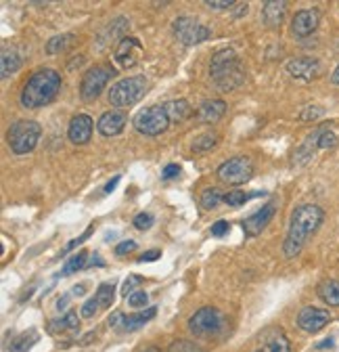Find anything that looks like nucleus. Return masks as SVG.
Here are the masks:
<instances>
[{
  "instance_id": "32",
  "label": "nucleus",
  "mask_w": 339,
  "mask_h": 352,
  "mask_svg": "<svg viewBox=\"0 0 339 352\" xmlns=\"http://www.w3.org/2000/svg\"><path fill=\"white\" fill-rule=\"evenodd\" d=\"M36 342H38V333H36L34 329H30V333L25 331V333L17 336V338L11 342L9 350H11V352H25V350L32 348V344H36Z\"/></svg>"
},
{
  "instance_id": "15",
  "label": "nucleus",
  "mask_w": 339,
  "mask_h": 352,
  "mask_svg": "<svg viewBox=\"0 0 339 352\" xmlns=\"http://www.w3.org/2000/svg\"><path fill=\"white\" fill-rule=\"evenodd\" d=\"M320 23V11L318 9H302L291 19V32L298 38H306L316 32Z\"/></svg>"
},
{
  "instance_id": "23",
  "label": "nucleus",
  "mask_w": 339,
  "mask_h": 352,
  "mask_svg": "<svg viewBox=\"0 0 339 352\" xmlns=\"http://www.w3.org/2000/svg\"><path fill=\"white\" fill-rule=\"evenodd\" d=\"M128 19L126 17H115L107 28H105V32H101V36H99V47L103 49L105 47V42L107 40H113V38H119V40H124L126 36H124V32L128 30Z\"/></svg>"
},
{
  "instance_id": "33",
  "label": "nucleus",
  "mask_w": 339,
  "mask_h": 352,
  "mask_svg": "<svg viewBox=\"0 0 339 352\" xmlns=\"http://www.w3.org/2000/svg\"><path fill=\"white\" fill-rule=\"evenodd\" d=\"M95 298H97L101 308H109L113 304V300H115V287L111 283H101L97 294H95Z\"/></svg>"
},
{
  "instance_id": "26",
  "label": "nucleus",
  "mask_w": 339,
  "mask_h": 352,
  "mask_svg": "<svg viewBox=\"0 0 339 352\" xmlns=\"http://www.w3.org/2000/svg\"><path fill=\"white\" fill-rule=\"evenodd\" d=\"M318 298L329 306H339V281L327 279L318 285Z\"/></svg>"
},
{
  "instance_id": "44",
  "label": "nucleus",
  "mask_w": 339,
  "mask_h": 352,
  "mask_svg": "<svg viewBox=\"0 0 339 352\" xmlns=\"http://www.w3.org/2000/svg\"><path fill=\"white\" fill-rule=\"evenodd\" d=\"M205 7L209 9H231L235 7L233 0H205Z\"/></svg>"
},
{
  "instance_id": "45",
  "label": "nucleus",
  "mask_w": 339,
  "mask_h": 352,
  "mask_svg": "<svg viewBox=\"0 0 339 352\" xmlns=\"http://www.w3.org/2000/svg\"><path fill=\"white\" fill-rule=\"evenodd\" d=\"M159 256H161V252H159V250H149V252L141 254L139 262H153V260H157Z\"/></svg>"
},
{
  "instance_id": "10",
  "label": "nucleus",
  "mask_w": 339,
  "mask_h": 352,
  "mask_svg": "<svg viewBox=\"0 0 339 352\" xmlns=\"http://www.w3.org/2000/svg\"><path fill=\"white\" fill-rule=\"evenodd\" d=\"M172 32L178 38V42L185 44V47H195V44H201V42H205L211 36V30L209 28H205L203 23H199L195 17H187V15L174 19Z\"/></svg>"
},
{
  "instance_id": "36",
  "label": "nucleus",
  "mask_w": 339,
  "mask_h": 352,
  "mask_svg": "<svg viewBox=\"0 0 339 352\" xmlns=\"http://www.w3.org/2000/svg\"><path fill=\"white\" fill-rule=\"evenodd\" d=\"M126 300H128V304H130L132 308H145L147 302H149V294L143 292V289H137L135 294H130Z\"/></svg>"
},
{
  "instance_id": "46",
  "label": "nucleus",
  "mask_w": 339,
  "mask_h": 352,
  "mask_svg": "<svg viewBox=\"0 0 339 352\" xmlns=\"http://www.w3.org/2000/svg\"><path fill=\"white\" fill-rule=\"evenodd\" d=\"M119 179H121V176H119V174H115V176H113V179H111V181H109V183H107V185L103 187V193H105V195H107V193H111V191H113V189L117 187Z\"/></svg>"
},
{
  "instance_id": "6",
  "label": "nucleus",
  "mask_w": 339,
  "mask_h": 352,
  "mask_svg": "<svg viewBox=\"0 0 339 352\" xmlns=\"http://www.w3.org/2000/svg\"><path fill=\"white\" fill-rule=\"evenodd\" d=\"M189 329L197 338L218 336L224 329V315L214 306H203L189 319Z\"/></svg>"
},
{
  "instance_id": "21",
  "label": "nucleus",
  "mask_w": 339,
  "mask_h": 352,
  "mask_svg": "<svg viewBox=\"0 0 339 352\" xmlns=\"http://www.w3.org/2000/svg\"><path fill=\"white\" fill-rule=\"evenodd\" d=\"M285 13H287V3H283V0H268L262 7V17L270 28H279L285 19Z\"/></svg>"
},
{
  "instance_id": "30",
  "label": "nucleus",
  "mask_w": 339,
  "mask_h": 352,
  "mask_svg": "<svg viewBox=\"0 0 339 352\" xmlns=\"http://www.w3.org/2000/svg\"><path fill=\"white\" fill-rule=\"evenodd\" d=\"M218 145V135L216 132H205V135H199L197 139H193V145L191 149L195 153H203V151H209Z\"/></svg>"
},
{
  "instance_id": "47",
  "label": "nucleus",
  "mask_w": 339,
  "mask_h": 352,
  "mask_svg": "<svg viewBox=\"0 0 339 352\" xmlns=\"http://www.w3.org/2000/svg\"><path fill=\"white\" fill-rule=\"evenodd\" d=\"M93 264H97V267H103L105 262L101 260V256H99V254H93V260L89 262V267H93Z\"/></svg>"
},
{
  "instance_id": "38",
  "label": "nucleus",
  "mask_w": 339,
  "mask_h": 352,
  "mask_svg": "<svg viewBox=\"0 0 339 352\" xmlns=\"http://www.w3.org/2000/svg\"><path fill=\"white\" fill-rule=\"evenodd\" d=\"M323 113H325V109H323L320 105H310V107H306V109L300 113V120H302V122H312V120L320 118Z\"/></svg>"
},
{
  "instance_id": "25",
  "label": "nucleus",
  "mask_w": 339,
  "mask_h": 352,
  "mask_svg": "<svg viewBox=\"0 0 339 352\" xmlns=\"http://www.w3.org/2000/svg\"><path fill=\"white\" fill-rule=\"evenodd\" d=\"M258 352H291V344L283 331H270Z\"/></svg>"
},
{
  "instance_id": "4",
  "label": "nucleus",
  "mask_w": 339,
  "mask_h": 352,
  "mask_svg": "<svg viewBox=\"0 0 339 352\" xmlns=\"http://www.w3.org/2000/svg\"><path fill=\"white\" fill-rule=\"evenodd\" d=\"M40 137H42V128H40L38 122H34V120H19V122H15L9 128L7 143H9L13 153L25 155V153L36 149Z\"/></svg>"
},
{
  "instance_id": "48",
  "label": "nucleus",
  "mask_w": 339,
  "mask_h": 352,
  "mask_svg": "<svg viewBox=\"0 0 339 352\" xmlns=\"http://www.w3.org/2000/svg\"><path fill=\"white\" fill-rule=\"evenodd\" d=\"M331 82L339 86V65L335 67V72H333V76H331Z\"/></svg>"
},
{
  "instance_id": "5",
  "label": "nucleus",
  "mask_w": 339,
  "mask_h": 352,
  "mask_svg": "<svg viewBox=\"0 0 339 352\" xmlns=\"http://www.w3.org/2000/svg\"><path fill=\"white\" fill-rule=\"evenodd\" d=\"M147 93V78L145 76H130V78H121L115 82L109 91V103L113 107H132L139 103Z\"/></svg>"
},
{
  "instance_id": "29",
  "label": "nucleus",
  "mask_w": 339,
  "mask_h": 352,
  "mask_svg": "<svg viewBox=\"0 0 339 352\" xmlns=\"http://www.w3.org/2000/svg\"><path fill=\"white\" fill-rule=\"evenodd\" d=\"M266 191H251V193H243V191H231V193H224V204L233 206V208H239L243 204H247L249 199H256V197H264Z\"/></svg>"
},
{
  "instance_id": "1",
  "label": "nucleus",
  "mask_w": 339,
  "mask_h": 352,
  "mask_svg": "<svg viewBox=\"0 0 339 352\" xmlns=\"http://www.w3.org/2000/svg\"><path fill=\"white\" fill-rule=\"evenodd\" d=\"M325 220V210L316 204H302L293 210L289 220V231L283 243V254L287 258H295L306 245V241L318 231Z\"/></svg>"
},
{
  "instance_id": "18",
  "label": "nucleus",
  "mask_w": 339,
  "mask_h": 352,
  "mask_svg": "<svg viewBox=\"0 0 339 352\" xmlns=\"http://www.w3.org/2000/svg\"><path fill=\"white\" fill-rule=\"evenodd\" d=\"M126 124H128V118H126L121 111H105L97 122V130L103 137H117L126 128Z\"/></svg>"
},
{
  "instance_id": "11",
  "label": "nucleus",
  "mask_w": 339,
  "mask_h": 352,
  "mask_svg": "<svg viewBox=\"0 0 339 352\" xmlns=\"http://www.w3.org/2000/svg\"><path fill=\"white\" fill-rule=\"evenodd\" d=\"M155 315H157V308L155 306L145 308V311L135 313V315H126L121 311H115L109 317V327L115 329V331H119V333H132V331L141 329L145 323H149Z\"/></svg>"
},
{
  "instance_id": "39",
  "label": "nucleus",
  "mask_w": 339,
  "mask_h": 352,
  "mask_svg": "<svg viewBox=\"0 0 339 352\" xmlns=\"http://www.w3.org/2000/svg\"><path fill=\"white\" fill-rule=\"evenodd\" d=\"M93 229H95V227H89V231H84V233H82V235H80L78 239H71V241H69V243H67V245H65V248L61 250V254H59V256H65V254H69V252H71V250H75V248H78V245H80L82 241H86V239L91 237Z\"/></svg>"
},
{
  "instance_id": "16",
  "label": "nucleus",
  "mask_w": 339,
  "mask_h": 352,
  "mask_svg": "<svg viewBox=\"0 0 339 352\" xmlns=\"http://www.w3.org/2000/svg\"><path fill=\"white\" fill-rule=\"evenodd\" d=\"M93 118L86 113H78L67 126V139L75 145H86L93 137Z\"/></svg>"
},
{
  "instance_id": "37",
  "label": "nucleus",
  "mask_w": 339,
  "mask_h": 352,
  "mask_svg": "<svg viewBox=\"0 0 339 352\" xmlns=\"http://www.w3.org/2000/svg\"><path fill=\"white\" fill-rule=\"evenodd\" d=\"M141 283H143V277H141V275H130L128 279L124 281V285H121V294H124L126 298H128L130 294L137 292V287H139Z\"/></svg>"
},
{
  "instance_id": "20",
  "label": "nucleus",
  "mask_w": 339,
  "mask_h": 352,
  "mask_svg": "<svg viewBox=\"0 0 339 352\" xmlns=\"http://www.w3.org/2000/svg\"><path fill=\"white\" fill-rule=\"evenodd\" d=\"M167 118L172 124H183L185 120H189L193 116V107L187 99H172L163 105Z\"/></svg>"
},
{
  "instance_id": "41",
  "label": "nucleus",
  "mask_w": 339,
  "mask_h": 352,
  "mask_svg": "<svg viewBox=\"0 0 339 352\" xmlns=\"http://www.w3.org/2000/svg\"><path fill=\"white\" fill-rule=\"evenodd\" d=\"M229 231H231V225L226 223V220H218V223H214V225H211V229H209V233L214 235V237H224Z\"/></svg>"
},
{
  "instance_id": "34",
  "label": "nucleus",
  "mask_w": 339,
  "mask_h": 352,
  "mask_svg": "<svg viewBox=\"0 0 339 352\" xmlns=\"http://www.w3.org/2000/svg\"><path fill=\"white\" fill-rule=\"evenodd\" d=\"M318 149H335L337 147V137L335 132H331L329 128H318V141H316Z\"/></svg>"
},
{
  "instance_id": "3",
  "label": "nucleus",
  "mask_w": 339,
  "mask_h": 352,
  "mask_svg": "<svg viewBox=\"0 0 339 352\" xmlns=\"http://www.w3.org/2000/svg\"><path fill=\"white\" fill-rule=\"evenodd\" d=\"M209 74L222 91H235L245 82V69L233 49H222L211 57Z\"/></svg>"
},
{
  "instance_id": "35",
  "label": "nucleus",
  "mask_w": 339,
  "mask_h": 352,
  "mask_svg": "<svg viewBox=\"0 0 339 352\" xmlns=\"http://www.w3.org/2000/svg\"><path fill=\"white\" fill-rule=\"evenodd\" d=\"M153 223H155V218H153V214H149V212H141V214H137V216H135V227H137L139 231H147V229H151V227H153Z\"/></svg>"
},
{
  "instance_id": "31",
  "label": "nucleus",
  "mask_w": 339,
  "mask_h": 352,
  "mask_svg": "<svg viewBox=\"0 0 339 352\" xmlns=\"http://www.w3.org/2000/svg\"><path fill=\"white\" fill-rule=\"evenodd\" d=\"M224 201V193L216 187H209L201 193V208L203 210H214Z\"/></svg>"
},
{
  "instance_id": "7",
  "label": "nucleus",
  "mask_w": 339,
  "mask_h": 352,
  "mask_svg": "<svg viewBox=\"0 0 339 352\" xmlns=\"http://www.w3.org/2000/svg\"><path fill=\"white\" fill-rule=\"evenodd\" d=\"M115 76V69L111 65H95L82 76L80 82V97L84 101H95L109 84V80Z\"/></svg>"
},
{
  "instance_id": "24",
  "label": "nucleus",
  "mask_w": 339,
  "mask_h": 352,
  "mask_svg": "<svg viewBox=\"0 0 339 352\" xmlns=\"http://www.w3.org/2000/svg\"><path fill=\"white\" fill-rule=\"evenodd\" d=\"M21 67V57L15 49H9L5 47L3 49V55H0V76L3 78H9L13 76L17 69Z\"/></svg>"
},
{
  "instance_id": "8",
  "label": "nucleus",
  "mask_w": 339,
  "mask_h": 352,
  "mask_svg": "<svg viewBox=\"0 0 339 352\" xmlns=\"http://www.w3.org/2000/svg\"><path fill=\"white\" fill-rule=\"evenodd\" d=\"M132 124H135V128L141 132V135L157 137V135H161V132H165L167 126L172 124V122H170L163 105H153V107H147L141 113H137Z\"/></svg>"
},
{
  "instance_id": "27",
  "label": "nucleus",
  "mask_w": 339,
  "mask_h": 352,
  "mask_svg": "<svg viewBox=\"0 0 339 352\" xmlns=\"http://www.w3.org/2000/svg\"><path fill=\"white\" fill-rule=\"evenodd\" d=\"M75 36L73 34H59V36H53L49 42H47V53L49 55H61L63 51H67L71 44H73Z\"/></svg>"
},
{
  "instance_id": "19",
  "label": "nucleus",
  "mask_w": 339,
  "mask_h": 352,
  "mask_svg": "<svg viewBox=\"0 0 339 352\" xmlns=\"http://www.w3.org/2000/svg\"><path fill=\"white\" fill-rule=\"evenodd\" d=\"M224 113H226V103L222 99H207L197 109V118L203 124H216L220 118H224Z\"/></svg>"
},
{
  "instance_id": "42",
  "label": "nucleus",
  "mask_w": 339,
  "mask_h": 352,
  "mask_svg": "<svg viewBox=\"0 0 339 352\" xmlns=\"http://www.w3.org/2000/svg\"><path fill=\"white\" fill-rule=\"evenodd\" d=\"M135 250H137V241H132V239H128V241H121V243H117V245H115V254H117V256L132 254Z\"/></svg>"
},
{
  "instance_id": "9",
  "label": "nucleus",
  "mask_w": 339,
  "mask_h": 352,
  "mask_svg": "<svg viewBox=\"0 0 339 352\" xmlns=\"http://www.w3.org/2000/svg\"><path fill=\"white\" fill-rule=\"evenodd\" d=\"M218 179L226 185H245L253 176V162L245 155H237L218 166Z\"/></svg>"
},
{
  "instance_id": "14",
  "label": "nucleus",
  "mask_w": 339,
  "mask_h": 352,
  "mask_svg": "<svg viewBox=\"0 0 339 352\" xmlns=\"http://www.w3.org/2000/svg\"><path fill=\"white\" fill-rule=\"evenodd\" d=\"M274 210H277V201H270V204L262 206L258 212H253L251 216H247V218L243 220V223H241V227H243L245 235H249V237L260 235V233L268 227L270 220H272Z\"/></svg>"
},
{
  "instance_id": "17",
  "label": "nucleus",
  "mask_w": 339,
  "mask_h": 352,
  "mask_svg": "<svg viewBox=\"0 0 339 352\" xmlns=\"http://www.w3.org/2000/svg\"><path fill=\"white\" fill-rule=\"evenodd\" d=\"M287 72L289 76H293L295 80H304L310 82L314 78H318L320 74V61L312 59V57H298V59H291L287 63Z\"/></svg>"
},
{
  "instance_id": "22",
  "label": "nucleus",
  "mask_w": 339,
  "mask_h": 352,
  "mask_svg": "<svg viewBox=\"0 0 339 352\" xmlns=\"http://www.w3.org/2000/svg\"><path fill=\"white\" fill-rule=\"evenodd\" d=\"M78 329H80V317H78L75 311H67L63 317H59V319H55V321L49 323V331H51L53 336H59V333H73V331H78Z\"/></svg>"
},
{
  "instance_id": "43",
  "label": "nucleus",
  "mask_w": 339,
  "mask_h": 352,
  "mask_svg": "<svg viewBox=\"0 0 339 352\" xmlns=\"http://www.w3.org/2000/svg\"><path fill=\"white\" fill-rule=\"evenodd\" d=\"M180 174V166L178 164H167L161 172V179L163 181H170V179H176V176Z\"/></svg>"
},
{
  "instance_id": "49",
  "label": "nucleus",
  "mask_w": 339,
  "mask_h": 352,
  "mask_svg": "<svg viewBox=\"0 0 339 352\" xmlns=\"http://www.w3.org/2000/svg\"><path fill=\"white\" fill-rule=\"evenodd\" d=\"M145 352H161V350H159V348H155V346H151V348H147Z\"/></svg>"
},
{
  "instance_id": "28",
  "label": "nucleus",
  "mask_w": 339,
  "mask_h": 352,
  "mask_svg": "<svg viewBox=\"0 0 339 352\" xmlns=\"http://www.w3.org/2000/svg\"><path fill=\"white\" fill-rule=\"evenodd\" d=\"M89 252H78L75 256H71L67 262H65V267L61 269V275L63 277H67V275H73V273H78V271H82V269H86L89 267Z\"/></svg>"
},
{
  "instance_id": "40",
  "label": "nucleus",
  "mask_w": 339,
  "mask_h": 352,
  "mask_svg": "<svg viewBox=\"0 0 339 352\" xmlns=\"http://www.w3.org/2000/svg\"><path fill=\"white\" fill-rule=\"evenodd\" d=\"M99 302H97V298H91L86 304H84L82 308H80V311H82V317L84 319H93L95 315H97V311H99Z\"/></svg>"
},
{
  "instance_id": "2",
  "label": "nucleus",
  "mask_w": 339,
  "mask_h": 352,
  "mask_svg": "<svg viewBox=\"0 0 339 352\" xmlns=\"http://www.w3.org/2000/svg\"><path fill=\"white\" fill-rule=\"evenodd\" d=\"M61 91V76L55 69H40L30 76L21 91V105L25 109H38L49 105Z\"/></svg>"
},
{
  "instance_id": "13",
  "label": "nucleus",
  "mask_w": 339,
  "mask_h": 352,
  "mask_svg": "<svg viewBox=\"0 0 339 352\" xmlns=\"http://www.w3.org/2000/svg\"><path fill=\"white\" fill-rule=\"evenodd\" d=\"M329 321H331V313L316 306H306L298 315V327L306 333H318L323 327L329 325Z\"/></svg>"
},
{
  "instance_id": "12",
  "label": "nucleus",
  "mask_w": 339,
  "mask_h": 352,
  "mask_svg": "<svg viewBox=\"0 0 339 352\" xmlns=\"http://www.w3.org/2000/svg\"><path fill=\"white\" fill-rule=\"evenodd\" d=\"M145 49H143V44L139 38L135 36H126L124 40L117 42V47H115V53H113V59L119 67L124 69H128V67H135L141 57H143Z\"/></svg>"
}]
</instances>
